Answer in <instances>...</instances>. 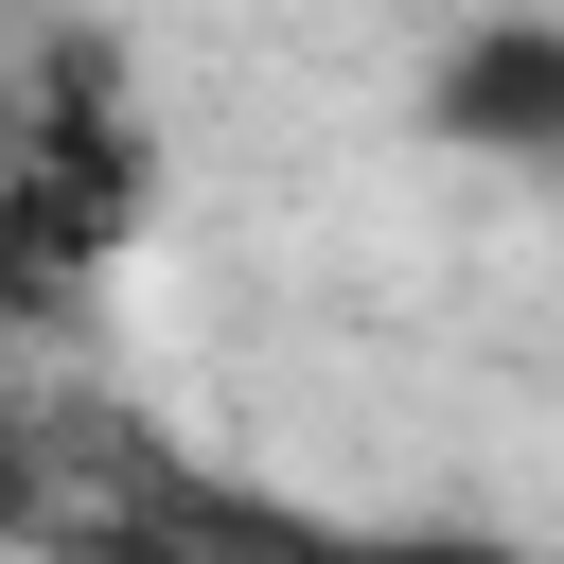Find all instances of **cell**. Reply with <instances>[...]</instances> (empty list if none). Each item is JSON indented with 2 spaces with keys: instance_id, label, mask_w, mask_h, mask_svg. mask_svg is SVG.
<instances>
[{
  "instance_id": "1",
  "label": "cell",
  "mask_w": 564,
  "mask_h": 564,
  "mask_svg": "<svg viewBox=\"0 0 564 564\" xmlns=\"http://www.w3.org/2000/svg\"><path fill=\"white\" fill-rule=\"evenodd\" d=\"M423 123L458 141V159H494V176H529V159H564V18H476L441 70H423Z\"/></svg>"
}]
</instances>
